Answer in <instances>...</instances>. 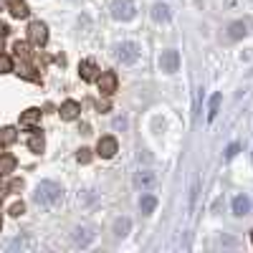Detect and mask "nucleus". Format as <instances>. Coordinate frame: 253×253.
Segmentation results:
<instances>
[{"label":"nucleus","mask_w":253,"mask_h":253,"mask_svg":"<svg viewBox=\"0 0 253 253\" xmlns=\"http://www.w3.org/2000/svg\"><path fill=\"white\" fill-rule=\"evenodd\" d=\"M155 172H150V170H139L137 175H134V185L139 187V190H150L152 185H155Z\"/></svg>","instance_id":"9d476101"},{"label":"nucleus","mask_w":253,"mask_h":253,"mask_svg":"<svg viewBox=\"0 0 253 253\" xmlns=\"http://www.w3.org/2000/svg\"><path fill=\"white\" fill-rule=\"evenodd\" d=\"M5 33H8V28H0V48H3V43H5Z\"/></svg>","instance_id":"c85d7f7f"},{"label":"nucleus","mask_w":253,"mask_h":253,"mask_svg":"<svg viewBox=\"0 0 253 253\" xmlns=\"http://www.w3.org/2000/svg\"><path fill=\"white\" fill-rule=\"evenodd\" d=\"M94 238H96V228L94 225H76L71 230V243L76 248H89L94 243Z\"/></svg>","instance_id":"f03ea898"},{"label":"nucleus","mask_w":253,"mask_h":253,"mask_svg":"<svg viewBox=\"0 0 253 253\" xmlns=\"http://www.w3.org/2000/svg\"><path fill=\"white\" fill-rule=\"evenodd\" d=\"M155 208H157V198H155V195H150V193L142 195V200H139V210H142L144 215H152V213H155Z\"/></svg>","instance_id":"2eb2a0df"},{"label":"nucleus","mask_w":253,"mask_h":253,"mask_svg":"<svg viewBox=\"0 0 253 253\" xmlns=\"http://www.w3.org/2000/svg\"><path fill=\"white\" fill-rule=\"evenodd\" d=\"M137 13L134 0H114L112 3V18L114 20H132Z\"/></svg>","instance_id":"7ed1b4c3"},{"label":"nucleus","mask_w":253,"mask_h":253,"mask_svg":"<svg viewBox=\"0 0 253 253\" xmlns=\"http://www.w3.org/2000/svg\"><path fill=\"white\" fill-rule=\"evenodd\" d=\"M79 162H81V165H86V162H91V150H86V147H84V150L79 152Z\"/></svg>","instance_id":"a878e982"},{"label":"nucleus","mask_w":253,"mask_h":253,"mask_svg":"<svg viewBox=\"0 0 253 253\" xmlns=\"http://www.w3.org/2000/svg\"><path fill=\"white\" fill-rule=\"evenodd\" d=\"M79 112H81V107H79V101H74V99H69V101H63L61 104V119H66V122H71V119H76L79 117Z\"/></svg>","instance_id":"1a4fd4ad"},{"label":"nucleus","mask_w":253,"mask_h":253,"mask_svg":"<svg viewBox=\"0 0 253 253\" xmlns=\"http://www.w3.org/2000/svg\"><path fill=\"white\" fill-rule=\"evenodd\" d=\"M139 46L134 43V41H124V43H119L117 46V58L122 61V63H134L137 58H139Z\"/></svg>","instance_id":"20e7f679"},{"label":"nucleus","mask_w":253,"mask_h":253,"mask_svg":"<svg viewBox=\"0 0 253 253\" xmlns=\"http://www.w3.org/2000/svg\"><path fill=\"white\" fill-rule=\"evenodd\" d=\"M15 129L13 126H5V129H0V144H13L15 142Z\"/></svg>","instance_id":"aec40b11"},{"label":"nucleus","mask_w":253,"mask_h":253,"mask_svg":"<svg viewBox=\"0 0 253 253\" xmlns=\"http://www.w3.org/2000/svg\"><path fill=\"white\" fill-rule=\"evenodd\" d=\"M28 38L33 41L36 46H46V41H48V28H46V23L33 20V23L28 26Z\"/></svg>","instance_id":"423d86ee"},{"label":"nucleus","mask_w":253,"mask_h":253,"mask_svg":"<svg viewBox=\"0 0 253 253\" xmlns=\"http://www.w3.org/2000/svg\"><path fill=\"white\" fill-rule=\"evenodd\" d=\"M160 69L165 71V74H175V71H180V53L177 51H165L162 56H160Z\"/></svg>","instance_id":"0eeeda50"},{"label":"nucleus","mask_w":253,"mask_h":253,"mask_svg":"<svg viewBox=\"0 0 253 253\" xmlns=\"http://www.w3.org/2000/svg\"><path fill=\"white\" fill-rule=\"evenodd\" d=\"M220 101H223L220 94H213V96H210V104H208V119H215V117H218V112H220Z\"/></svg>","instance_id":"a211bd4d"},{"label":"nucleus","mask_w":253,"mask_h":253,"mask_svg":"<svg viewBox=\"0 0 253 253\" xmlns=\"http://www.w3.org/2000/svg\"><path fill=\"white\" fill-rule=\"evenodd\" d=\"M79 71H81V79H84V81H94L99 69H96V63H94V61L86 58V61H81V63H79Z\"/></svg>","instance_id":"9b49d317"},{"label":"nucleus","mask_w":253,"mask_h":253,"mask_svg":"<svg viewBox=\"0 0 253 253\" xmlns=\"http://www.w3.org/2000/svg\"><path fill=\"white\" fill-rule=\"evenodd\" d=\"M238 150H241L238 144H230V147H228V152H225V160H233V157L238 155Z\"/></svg>","instance_id":"bb28decb"},{"label":"nucleus","mask_w":253,"mask_h":253,"mask_svg":"<svg viewBox=\"0 0 253 253\" xmlns=\"http://www.w3.org/2000/svg\"><path fill=\"white\" fill-rule=\"evenodd\" d=\"M117 152H119V142H117L114 137H101V139H99L96 155H99L101 160H109V157H114Z\"/></svg>","instance_id":"39448f33"},{"label":"nucleus","mask_w":253,"mask_h":253,"mask_svg":"<svg viewBox=\"0 0 253 253\" xmlns=\"http://www.w3.org/2000/svg\"><path fill=\"white\" fill-rule=\"evenodd\" d=\"M13 167H15V160L13 157H3V160H0V172H10Z\"/></svg>","instance_id":"5701e85b"},{"label":"nucleus","mask_w":253,"mask_h":253,"mask_svg":"<svg viewBox=\"0 0 253 253\" xmlns=\"http://www.w3.org/2000/svg\"><path fill=\"white\" fill-rule=\"evenodd\" d=\"M248 210H251V200L246 195H236L233 198V213L236 215H248Z\"/></svg>","instance_id":"4468645a"},{"label":"nucleus","mask_w":253,"mask_h":253,"mask_svg":"<svg viewBox=\"0 0 253 253\" xmlns=\"http://www.w3.org/2000/svg\"><path fill=\"white\" fill-rule=\"evenodd\" d=\"M8 71H13V61L8 56H0V74H8Z\"/></svg>","instance_id":"b1692460"},{"label":"nucleus","mask_w":253,"mask_h":253,"mask_svg":"<svg viewBox=\"0 0 253 253\" xmlns=\"http://www.w3.org/2000/svg\"><path fill=\"white\" fill-rule=\"evenodd\" d=\"M129 228H132L129 218H117L114 220V236L117 238H126V236H129Z\"/></svg>","instance_id":"ddd939ff"},{"label":"nucleus","mask_w":253,"mask_h":253,"mask_svg":"<svg viewBox=\"0 0 253 253\" xmlns=\"http://www.w3.org/2000/svg\"><path fill=\"white\" fill-rule=\"evenodd\" d=\"M41 122V109H26L20 114V126H36Z\"/></svg>","instance_id":"f8f14e48"},{"label":"nucleus","mask_w":253,"mask_h":253,"mask_svg":"<svg viewBox=\"0 0 253 253\" xmlns=\"http://www.w3.org/2000/svg\"><path fill=\"white\" fill-rule=\"evenodd\" d=\"M15 51H18L20 56H26V51H28V46H26V43H20V41H18V43H15Z\"/></svg>","instance_id":"cd10ccee"},{"label":"nucleus","mask_w":253,"mask_h":253,"mask_svg":"<svg viewBox=\"0 0 253 253\" xmlns=\"http://www.w3.org/2000/svg\"><path fill=\"white\" fill-rule=\"evenodd\" d=\"M117 84H119V79H117L114 71H104V74L99 76V91L107 94V96H112V94L117 91Z\"/></svg>","instance_id":"6e6552de"},{"label":"nucleus","mask_w":253,"mask_h":253,"mask_svg":"<svg viewBox=\"0 0 253 253\" xmlns=\"http://www.w3.org/2000/svg\"><path fill=\"white\" fill-rule=\"evenodd\" d=\"M0 5H3V0H0Z\"/></svg>","instance_id":"2f4dec72"},{"label":"nucleus","mask_w":253,"mask_h":253,"mask_svg":"<svg viewBox=\"0 0 253 253\" xmlns=\"http://www.w3.org/2000/svg\"><path fill=\"white\" fill-rule=\"evenodd\" d=\"M251 241H253V230H251Z\"/></svg>","instance_id":"c756f323"},{"label":"nucleus","mask_w":253,"mask_h":253,"mask_svg":"<svg viewBox=\"0 0 253 253\" xmlns=\"http://www.w3.org/2000/svg\"><path fill=\"white\" fill-rule=\"evenodd\" d=\"M28 147H31V152H43L46 142H43V137H41V134H33V137L28 139Z\"/></svg>","instance_id":"412c9836"},{"label":"nucleus","mask_w":253,"mask_h":253,"mask_svg":"<svg viewBox=\"0 0 253 253\" xmlns=\"http://www.w3.org/2000/svg\"><path fill=\"white\" fill-rule=\"evenodd\" d=\"M152 18L157 20V23H167V20H170V8H167L165 3H157L152 8Z\"/></svg>","instance_id":"f3484780"},{"label":"nucleus","mask_w":253,"mask_h":253,"mask_svg":"<svg viewBox=\"0 0 253 253\" xmlns=\"http://www.w3.org/2000/svg\"><path fill=\"white\" fill-rule=\"evenodd\" d=\"M33 200L41 205V208H53L63 200V187L53 180H41L33 190Z\"/></svg>","instance_id":"f257e3e1"},{"label":"nucleus","mask_w":253,"mask_h":253,"mask_svg":"<svg viewBox=\"0 0 253 253\" xmlns=\"http://www.w3.org/2000/svg\"><path fill=\"white\" fill-rule=\"evenodd\" d=\"M0 230H3V223H0Z\"/></svg>","instance_id":"7c9ffc66"},{"label":"nucleus","mask_w":253,"mask_h":253,"mask_svg":"<svg viewBox=\"0 0 253 253\" xmlns=\"http://www.w3.org/2000/svg\"><path fill=\"white\" fill-rule=\"evenodd\" d=\"M26 213V208H23V203H15V205H10V215L13 218H18V215H23Z\"/></svg>","instance_id":"393cba45"},{"label":"nucleus","mask_w":253,"mask_h":253,"mask_svg":"<svg viewBox=\"0 0 253 253\" xmlns=\"http://www.w3.org/2000/svg\"><path fill=\"white\" fill-rule=\"evenodd\" d=\"M10 13H13V18H26L28 5L23 3V0H10Z\"/></svg>","instance_id":"6ab92c4d"},{"label":"nucleus","mask_w":253,"mask_h":253,"mask_svg":"<svg viewBox=\"0 0 253 253\" xmlns=\"http://www.w3.org/2000/svg\"><path fill=\"white\" fill-rule=\"evenodd\" d=\"M15 248H20V251H28V248H31V243H28L26 238H15L13 243H8V251H15Z\"/></svg>","instance_id":"4be33fe9"},{"label":"nucleus","mask_w":253,"mask_h":253,"mask_svg":"<svg viewBox=\"0 0 253 253\" xmlns=\"http://www.w3.org/2000/svg\"><path fill=\"white\" fill-rule=\"evenodd\" d=\"M246 33H248V23H246V20H238V23H233V26L228 28V38H230V41H238V38H243Z\"/></svg>","instance_id":"dca6fc26"}]
</instances>
